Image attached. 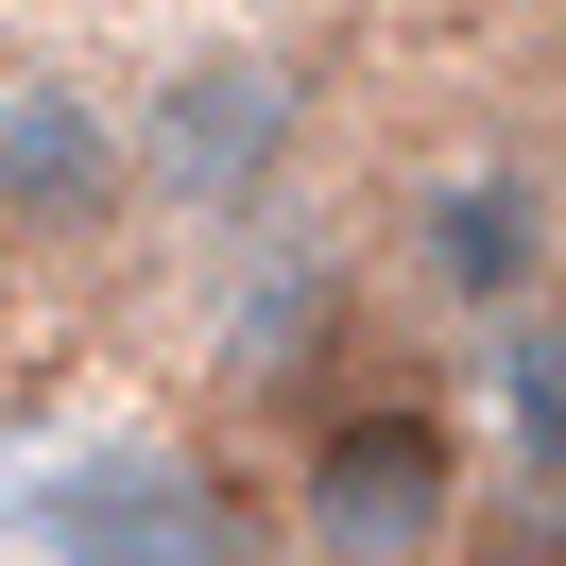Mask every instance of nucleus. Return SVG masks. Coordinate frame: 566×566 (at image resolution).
Listing matches in <instances>:
<instances>
[{
    "label": "nucleus",
    "instance_id": "obj_3",
    "mask_svg": "<svg viewBox=\"0 0 566 566\" xmlns=\"http://www.w3.org/2000/svg\"><path fill=\"white\" fill-rule=\"evenodd\" d=\"M412 275L447 292V310H532V275H549V189L532 172H447L412 207Z\"/></svg>",
    "mask_w": 566,
    "mask_h": 566
},
{
    "label": "nucleus",
    "instance_id": "obj_8",
    "mask_svg": "<svg viewBox=\"0 0 566 566\" xmlns=\"http://www.w3.org/2000/svg\"><path fill=\"white\" fill-rule=\"evenodd\" d=\"M0 86H18V70H0Z\"/></svg>",
    "mask_w": 566,
    "mask_h": 566
},
{
    "label": "nucleus",
    "instance_id": "obj_6",
    "mask_svg": "<svg viewBox=\"0 0 566 566\" xmlns=\"http://www.w3.org/2000/svg\"><path fill=\"white\" fill-rule=\"evenodd\" d=\"M497 429H515V463L566 481V326H515L497 344Z\"/></svg>",
    "mask_w": 566,
    "mask_h": 566
},
{
    "label": "nucleus",
    "instance_id": "obj_2",
    "mask_svg": "<svg viewBox=\"0 0 566 566\" xmlns=\"http://www.w3.org/2000/svg\"><path fill=\"white\" fill-rule=\"evenodd\" d=\"M447 515H463V463L429 412H344L310 447V549L326 566H429Z\"/></svg>",
    "mask_w": 566,
    "mask_h": 566
},
{
    "label": "nucleus",
    "instance_id": "obj_5",
    "mask_svg": "<svg viewBox=\"0 0 566 566\" xmlns=\"http://www.w3.org/2000/svg\"><path fill=\"white\" fill-rule=\"evenodd\" d=\"M70 566H223V515L172 463H86L70 481Z\"/></svg>",
    "mask_w": 566,
    "mask_h": 566
},
{
    "label": "nucleus",
    "instance_id": "obj_7",
    "mask_svg": "<svg viewBox=\"0 0 566 566\" xmlns=\"http://www.w3.org/2000/svg\"><path fill=\"white\" fill-rule=\"evenodd\" d=\"M223 326H241V360H292V344L326 326V275L275 241V275H241V310H223Z\"/></svg>",
    "mask_w": 566,
    "mask_h": 566
},
{
    "label": "nucleus",
    "instance_id": "obj_4",
    "mask_svg": "<svg viewBox=\"0 0 566 566\" xmlns=\"http://www.w3.org/2000/svg\"><path fill=\"white\" fill-rule=\"evenodd\" d=\"M104 189H120V104L18 70L0 86V223H86Z\"/></svg>",
    "mask_w": 566,
    "mask_h": 566
},
{
    "label": "nucleus",
    "instance_id": "obj_1",
    "mask_svg": "<svg viewBox=\"0 0 566 566\" xmlns=\"http://www.w3.org/2000/svg\"><path fill=\"white\" fill-rule=\"evenodd\" d=\"M292 120H310V86H292L275 52H189L138 104V172L172 189V207H258V189L292 172Z\"/></svg>",
    "mask_w": 566,
    "mask_h": 566
}]
</instances>
